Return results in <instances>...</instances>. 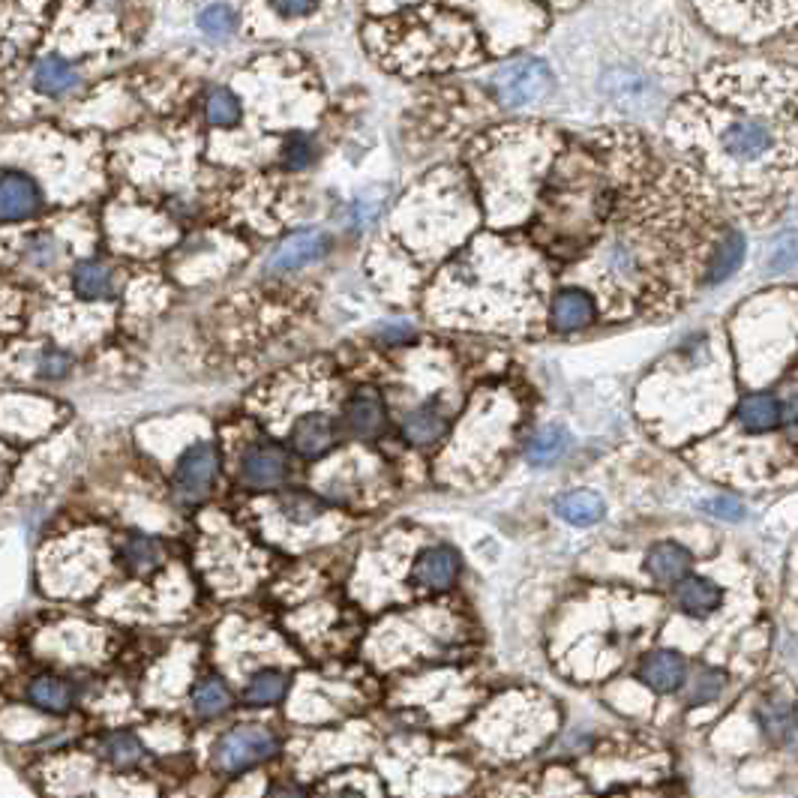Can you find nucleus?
<instances>
[{"label": "nucleus", "mask_w": 798, "mask_h": 798, "mask_svg": "<svg viewBox=\"0 0 798 798\" xmlns=\"http://www.w3.org/2000/svg\"><path fill=\"white\" fill-rule=\"evenodd\" d=\"M669 135L736 214L772 222L798 193V70L717 63L673 109Z\"/></svg>", "instance_id": "nucleus-1"}, {"label": "nucleus", "mask_w": 798, "mask_h": 798, "mask_svg": "<svg viewBox=\"0 0 798 798\" xmlns=\"http://www.w3.org/2000/svg\"><path fill=\"white\" fill-rule=\"evenodd\" d=\"M382 39L394 43L382 49V61L399 66V73H442L474 58L469 19L442 7H409L402 19H385Z\"/></svg>", "instance_id": "nucleus-2"}, {"label": "nucleus", "mask_w": 798, "mask_h": 798, "mask_svg": "<svg viewBox=\"0 0 798 798\" xmlns=\"http://www.w3.org/2000/svg\"><path fill=\"white\" fill-rule=\"evenodd\" d=\"M282 748L279 736L265 724H241L229 729L219 738L214 748V762L219 772L241 774L246 769H255L262 762L274 760Z\"/></svg>", "instance_id": "nucleus-3"}, {"label": "nucleus", "mask_w": 798, "mask_h": 798, "mask_svg": "<svg viewBox=\"0 0 798 798\" xmlns=\"http://www.w3.org/2000/svg\"><path fill=\"white\" fill-rule=\"evenodd\" d=\"M498 99L505 109H532L534 102H541L553 94L556 78L549 73V66L537 58H517V61L505 63L493 78Z\"/></svg>", "instance_id": "nucleus-4"}, {"label": "nucleus", "mask_w": 798, "mask_h": 798, "mask_svg": "<svg viewBox=\"0 0 798 798\" xmlns=\"http://www.w3.org/2000/svg\"><path fill=\"white\" fill-rule=\"evenodd\" d=\"M219 472V454L210 442H198L186 450L174 469V496L183 505H195L210 496V489L217 484Z\"/></svg>", "instance_id": "nucleus-5"}, {"label": "nucleus", "mask_w": 798, "mask_h": 798, "mask_svg": "<svg viewBox=\"0 0 798 798\" xmlns=\"http://www.w3.org/2000/svg\"><path fill=\"white\" fill-rule=\"evenodd\" d=\"M289 474V460H286V450H279L277 445H265V442H253L246 445L238 460V477L246 489L255 493H267V489H277Z\"/></svg>", "instance_id": "nucleus-6"}, {"label": "nucleus", "mask_w": 798, "mask_h": 798, "mask_svg": "<svg viewBox=\"0 0 798 798\" xmlns=\"http://www.w3.org/2000/svg\"><path fill=\"white\" fill-rule=\"evenodd\" d=\"M601 318V303L582 286H565L549 301V327L556 334H580Z\"/></svg>", "instance_id": "nucleus-7"}, {"label": "nucleus", "mask_w": 798, "mask_h": 798, "mask_svg": "<svg viewBox=\"0 0 798 798\" xmlns=\"http://www.w3.org/2000/svg\"><path fill=\"white\" fill-rule=\"evenodd\" d=\"M330 246H334V241L325 231H294L286 241L277 243V250L267 258V270L270 274H291V270L310 267L322 262L330 253Z\"/></svg>", "instance_id": "nucleus-8"}, {"label": "nucleus", "mask_w": 798, "mask_h": 798, "mask_svg": "<svg viewBox=\"0 0 798 798\" xmlns=\"http://www.w3.org/2000/svg\"><path fill=\"white\" fill-rule=\"evenodd\" d=\"M460 553L454 546H426L421 556L414 558L412 568V580L421 592L430 594H442L454 589V582L460 580Z\"/></svg>", "instance_id": "nucleus-9"}, {"label": "nucleus", "mask_w": 798, "mask_h": 798, "mask_svg": "<svg viewBox=\"0 0 798 798\" xmlns=\"http://www.w3.org/2000/svg\"><path fill=\"white\" fill-rule=\"evenodd\" d=\"M43 186H39L27 171L7 166L0 178V205L7 222H22V219L37 217L43 210Z\"/></svg>", "instance_id": "nucleus-10"}, {"label": "nucleus", "mask_w": 798, "mask_h": 798, "mask_svg": "<svg viewBox=\"0 0 798 798\" xmlns=\"http://www.w3.org/2000/svg\"><path fill=\"white\" fill-rule=\"evenodd\" d=\"M289 445L294 454H301L306 460H318L334 450L337 445V421L322 409L303 412L289 430Z\"/></svg>", "instance_id": "nucleus-11"}, {"label": "nucleus", "mask_w": 798, "mask_h": 798, "mask_svg": "<svg viewBox=\"0 0 798 798\" xmlns=\"http://www.w3.org/2000/svg\"><path fill=\"white\" fill-rule=\"evenodd\" d=\"M637 676L654 693H676V690L688 685L690 669L681 652H676V649H657V652H649L642 657Z\"/></svg>", "instance_id": "nucleus-12"}, {"label": "nucleus", "mask_w": 798, "mask_h": 798, "mask_svg": "<svg viewBox=\"0 0 798 798\" xmlns=\"http://www.w3.org/2000/svg\"><path fill=\"white\" fill-rule=\"evenodd\" d=\"M757 724H760L762 738H765L769 745L784 748L786 738L793 736V729L798 726L796 702L789 700V697H781V693L762 697V702L757 705Z\"/></svg>", "instance_id": "nucleus-13"}, {"label": "nucleus", "mask_w": 798, "mask_h": 798, "mask_svg": "<svg viewBox=\"0 0 798 798\" xmlns=\"http://www.w3.org/2000/svg\"><path fill=\"white\" fill-rule=\"evenodd\" d=\"M738 424H741V430L753 433V436L781 430L784 426V399L777 394H769V390L748 394L738 406Z\"/></svg>", "instance_id": "nucleus-14"}, {"label": "nucleus", "mask_w": 798, "mask_h": 798, "mask_svg": "<svg viewBox=\"0 0 798 798\" xmlns=\"http://www.w3.org/2000/svg\"><path fill=\"white\" fill-rule=\"evenodd\" d=\"M346 426L358 438H375L378 433H385L387 426V406L385 399L378 397L375 390L363 387L346 406Z\"/></svg>", "instance_id": "nucleus-15"}, {"label": "nucleus", "mask_w": 798, "mask_h": 798, "mask_svg": "<svg viewBox=\"0 0 798 798\" xmlns=\"http://www.w3.org/2000/svg\"><path fill=\"white\" fill-rule=\"evenodd\" d=\"M690 568H693V556L690 549H685L676 541H664V544H654L645 556V573L654 582H664V585H678L681 580H688Z\"/></svg>", "instance_id": "nucleus-16"}, {"label": "nucleus", "mask_w": 798, "mask_h": 798, "mask_svg": "<svg viewBox=\"0 0 798 798\" xmlns=\"http://www.w3.org/2000/svg\"><path fill=\"white\" fill-rule=\"evenodd\" d=\"M724 604V589L709 577H693L676 585V606L690 618H705L717 613Z\"/></svg>", "instance_id": "nucleus-17"}, {"label": "nucleus", "mask_w": 798, "mask_h": 798, "mask_svg": "<svg viewBox=\"0 0 798 798\" xmlns=\"http://www.w3.org/2000/svg\"><path fill=\"white\" fill-rule=\"evenodd\" d=\"M99 757L118 772H133L147 762V748L145 741L130 729H114L109 736L99 738Z\"/></svg>", "instance_id": "nucleus-18"}, {"label": "nucleus", "mask_w": 798, "mask_h": 798, "mask_svg": "<svg viewBox=\"0 0 798 798\" xmlns=\"http://www.w3.org/2000/svg\"><path fill=\"white\" fill-rule=\"evenodd\" d=\"M82 85V75L73 63L63 61L61 55H46L34 66V87L46 97H66Z\"/></svg>", "instance_id": "nucleus-19"}, {"label": "nucleus", "mask_w": 798, "mask_h": 798, "mask_svg": "<svg viewBox=\"0 0 798 798\" xmlns=\"http://www.w3.org/2000/svg\"><path fill=\"white\" fill-rule=\"evenodd\" d=\"M448 433V418L438 412L436 406H421L402 418V438L412 448H430Z\"/></svg>", "instance_id": "nucleus-20"}, {"label": "nucleus", "mask_w": 798, "mask_h": 798, "mask_svg": "<svg viewBox=\"0 0 798 798\" xmlns=\"http://www.w3.org/2000/svg\"><path fill=\"white\" fill-rule=\"evenodd\" d=\"M289 693V673L286 669H258L250 676L246 688H243V702L253 709H270L279 705Z\"/></svg>", "instance_id": "nucleus-21"}, {"label": "nucleus", "mask_w": 798, "mask_h": 798, "mask_svg": "<svg viewBox=\"0 0 798 798\" xmlns=\"http://www.w3.org/2000/svg\"><path fill=\"white\" fill-rule=\"evenodd\" d=\"M556 513L568 525H594L604 520L606 505L592 489H570L556 498Z\"/></svg>", "instance_id": "nucleus-22"}, {"label": "nucleus", "mask_w": 798, "mask_h": 798, "mask_svg": "<svg viewBox=\"0 0 798 798\" xmlns=\"http://www.w3.org/2000/svg\"><path fill=\"white\" fill-rule=\"evenodd\" d=\"M73 291L85 301H102L114 294V270L97 258H87L73 267Z\"/></svg>", "instance_id": "nucleus-23"}, {"label": "nucleus", "mask_w": 798, "mask_h": 798, "mask_svg": "<svg viewBox=\"0 0 798 798\" xmlns=\"http://www.w3.org/2000/svg\"><path fill=\"white\" fill-rule=\"evenodd\" d=\"M27 702L49 714H66L73 709V688L58 676H37L27 685Z\"/></svg>", "instance_id": "nucleus-24"}, {"label": "nucleus", "mask_w": 798, "mask_h": 798, "mask_svg": "<svg viewBox=\"0 0 798 798\" xmlns=\"http://www.w3.org/2000/svg\"><path fill=\"white\" fill-rule=\"evenodd\" d=\"M231 702H234V697H231L229 685H226L219 676L202 678V681L195 685L193 697H190L193 714L195 717H202V721H217V717H222V714L231 709Z\"/></svg>", "instance_id": "nucleus-25"}, {"label": "nucleus", "mask_w": 798, "mask_h": 798, "mask_svg": "<svg viewBox=\"0 0 798 798\" xmlns=\"http://www.w3.org/2000/svg\"><path fill=\"white\" fill-rule=\"evenodd\" d=\"M118 558H121L123 570H130L135 577H145V573L162 565V544L154 541V537H147V534H133L121 544Z\"/></svg>", "instance_id": "nucleus-26"}, {"label": "nucleus", "mask_w": 798, "mask_h": 798, "mask_svg": "<svg viewBox=\"0 0 798 798\" xmlns=\"http://www.w3.org/2000/svg\"><path fill=\"white\" fill-rule=\"evenodd\" d=\"M745 253H748V243H745V234L736 229H729L724 234V241L717 243V250L712 255V265H709V277H705V286H717L736 274L741 262H745Z\"/></svg>", "instance_id": "nucleus-27"}, {"label": "nucleus", "mask_w": 798, "mask_h": 798, "mask_svg": "<svg viewBox=\"0 0 798 798\" xmlns=\"http://www.w3.org/2000/svg\"><path fill=\"white\" fill-rule=\"evenodd\" d=\"M570 448V436L568 430H561V426H544V430H537L532 438H529V445H525V460L537 466V469H546V466H556Z\"/></svg>", "instance_id": "nucleus-28"}, {"label": "nucleus", "mask_w": 798, "mask_h": 798, "mask_svg": "<svg viewBox=\"0 0 798 798\" xmlns=\"http://www.w3.org/2000/svg\"><path fill=\"white\" fill-rule=\"evenodd\" d=\"M279 513L286 517L289 525L301 529V525H313V522L322 520L325 505L315 496H310V493H286V496L279 498Z\"/></svg>", "instance_id": "nucleus-29"}, {"label": "nucleus", "mask_w": 798, "mask_h": 798, "mask_svg": "<svg viewBox=\"0 0 798 798\" xmlns=\"http://www.w3.org/2000/svg\"><path fill=\"white\" fill-rule=\"evenodd\" d=\"M726 673L717 666H702L697 676L690 678L688 688V705H709V702L721 700L726 690Z\"/></svg>", "instance_id": "nucleus-30"}, {"label": "nucleus", "mask_w": 798, "mask_h": 798, "mask_svg": "<svg viewBox=\"0 0 798 798\" xmlns=\"http://www.w3.org/2000/svg\"><path fill=\"white\" fill-rule=\"evenodd\" d=\"M198 27L214 39L231 37L238 31V10L229 3H207L198 13Z\"/></svg>", "instance_id": "nucleus-31"}, {"label": "nucleus", "mask_w": 798, "mask_h": 798, "mask_svg": "<svg viewBox=\"0 0 798 798\" xmlns=\"http://www.w3.org/2000/svg\"><path fill=\"white\" fill-rule=\"evenodd\" d=\"M205 114L214 126H234L241 121V99L234 97L229 87H214L207 94Z\"/></svg>", "instance_id": "nucleus-32"}, {"label": "nucleus", "mask_w": 798, "mask_h": 798, "mask_svg": "<svg viewBox=\"0 0 798 798\" xmlns=\"http://www.w3.org/2000/svg\"><path fill=\"white\" fill-rule=\"evenodd\" d=\"M318 157V142L310 133H291L282 145V166L289 169H306Z\"/></svg>", "instance_id": "nucleus-33"}, {"label": "nucleus", "mask_w": 798, "mask_h": 798, "mask_svg": "<svg viewBox=\"0 0 798 798\" xmlns=\"http://www.w3.org/2000/svg\"><path fill=\"white\" fill-rule=\"evenodd\" d=\"M61 253V246L55 241V234H46V231H39V234H31V241H27V262H34L37 267H49L55 265V258Z\"/></svg>", "instance_id": "nucleus-34"}, {"label": "nucleus", "mask_w": 798, "mask_h": 798, "mask_svg": "<svg viewBox=\"0 0 798 798\" xmlns=\"http://www.w3.org/2000/svg\"><path fill=\"white\" fill-rule=\"evenodd\" d=\"M70 370H73V358L66 351L49 349L39 354V375H46V378H63V375H70Z\"/></svg>", "instance_id": "nucleus-35"}, {"label": "nucleus", "mask_w": 798, "mask_h": 798, "mask_svg": "<svg viewBox=\"0 0 798 798\" xmlns=\"http://www.w3.org/2000/svg\"><path fill=\"white\" fill-rule=\"evenodd\" d=\"M702 508L709 510V513H714L717 520H729V522H736L745 517V508L738 505V501H733V498H712V501H705Z\"/></svg>", "instance_id": "nucleus-36"}, {"label": "nucleus", "mask_w": 798, "mask_h": 798, "mask_svg": "<svg viewBox=\"0 0 798 798\" xmlns=\"http://www.w3.org/2000/svg\"><path fill=\"white\" fill-rule=\"evenodd\" d=\"M267 798H310V793L298 781H277L267 789Z\"/></svg>", "instance_id": "nucleus-37"}, {"label": "nucleus", "mask_w": 798, "mask_h": 798, "mask_svg": "<svg viewBox=\"0 0 798 798\" xmlns=\"http://www.w3.org/2000/svg\"><path fill=\"white\" fill-rule=\"evenodd\" d=\"M784 430H789V438L798 442V394L784 399Z\"/></svg>", "instance_id": "nucleus-38"}, {"label": "nucleus", "mask_w": 798, "mask_h": 798, "mask_svg": "<svg viewBox=\"0 0 798 798\" xmlns=\"http://www.w3.org/2000/svg\"><path fill=\"white\" fill-rule=\"evenodd\" d=\"M322 798H373V796L358 784H337L330 786V789H325V796Z\"/></svg>", "instance_id": "nucleus-39"}, {"label": "nucleus", "mask_w": 798, "mask_h": 798, "mask_svg": "<svg viewBox=\"0 0 798 798\" xmlns=\"http://www.w3.org/2000/svg\"><path fill=\"white\" fill-rule=\"evenodd\" d=\"M274 13L282 19H298V15H313L315 7L313 3H274Z\"/></svg>", "instance_id": "nucleus-40"}, {"label": "nucleus", "mask_w": 798, "mask_h": 798, "mask_svg": "<svg viewBox=\"0 0 798 798\" xmlns=\"http://www.w3.org/2000/svg\"><path fill=\"white\" fill-rule=\"evenodd\" d=\"M784 748L789 750V753H796V757H798V726H796V729H793V736L786 738V745H784Z\"/></svg>", "instance_id": "nucleus-41"}]
</instances>
